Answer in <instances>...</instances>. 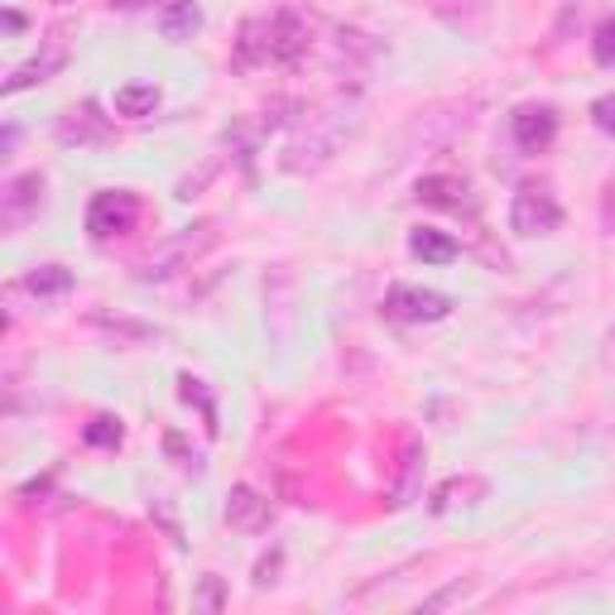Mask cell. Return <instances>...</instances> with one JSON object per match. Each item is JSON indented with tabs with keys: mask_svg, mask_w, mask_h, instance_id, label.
I'll list each match as a JSON object with an SVG mask.
<instances>
[{
	"mask_svg": "<svg viewBox=\"0 0 615 615\" xmlns=\"http://www.w3.org/2000/svg\"><path fill=\"white\" fill-rule=\"evenodd\" d=\"M226 524H231V530H241V534L265 530V524H270V501H260L251 486H236L226 495Z\"/></svg>",
	"mask_w": 615,
	"mask_h": 615,
	"instance_id": "8992f818",
	"label": "cell"
},
{
	"mask_svg": "<svg viewBox=\"0 0 615 615\" xmlns=\"http://www.w3.org/2000/svg\"><path fill=\"white\" fill-rule=\"evenodd\" d=\"M481 495H486V481H481V476H452L447 486L433 491V510H437V515H447L452 505H472V501H481Z\"/></svg>",
	"mask_w": 615,
	"mask_h": 615,
	"instance_id": "ba28073f",
	"label": "cell"
},
{
	"mask_svg": "<svg viewBox=\"0 0 615 615\" xmlns=\"http://www.w3.org/2000/svg\"><path fill=\"white\" fill-rule=\"evenodd\" d=\"M39 193H43V183H39V173H29V179H20V183H10V216H20V208H34L39 202Z\"/></svg>",
	"mask_w": 615,
	"mask_h": 615,
	"instance_id": "5bb4252c",
	"label": "cell"
},
{
	"mask_svg": "<svg viewBox=\"0 0 615 615\" xmlns=\"http://www.w3.org/2000/svg\"><path fill=\"white\" fill-rule=\"evenodd\" d=\"M385 308L394 317H404V322H437V317H447V299L443 294H429V289H390V299Z\"/></svg>",
	"mask_w": 615,
	"mask_h": 615,
	"instance_id": "277c9868",
	"label": "cell"
},
{
	"mask_svg": "<svg viewBox=\"0 0 615 615\" xmlns=\"http://www.w3.org/2000/svg\"><path fill=\"white\" fill-rule=\"evenodd\" d=\"M409 251H414L423 265H452V260H457V241L443 236V231H414Z\"/></svg>",
	"mask_w": 615,
	"mask_h": 615,
	"instance_id": "9c48e42d",
	"label": "cell"
},
{
	"mask_svg": "<svg viewBox=\"0 0 615 615\" xmlns=\"http://www.w3.org/2000/svg\"><path fill=\"white\" fill-rule=\"evenodd\" d=\"M159 107V87L154 82H130L115 92V111L121 115H154Z\"/></svg>",
	"mask_w": 615,
	"mask_h": 615,
	"instance_id": "7c38bea8",
	"label": "cell"
},
{
	"mask_svg": "<svg viewBox=\"0 0 615 615\" xmlns=\"http://www.w3.org/2000/svg\"><path fill=\"white\" fill-rule=\"evenodd\" d=\"M87 437H92V443H121V423H111V419H97L92 429H87Z\"/></svg>",
	"mask_w": 615,
	"mask_h": 615,
	"instance_id": "e0dca14e",
	"label": "cell"
},
{
	"mask_svg": "<svg viewBox=\"0 0 615 615\" xmlns=\"http://www.w3.org/2000/svg\"><path fill=\"white\" fill-rule=\"evenodd\" d=\"M308 49V24L289 10L260 14L241 29L236 39V63L245 68H265V63H294V58Z\"/></svg>",
	"mask_w": 615,
	"mask_h": 615,
	"instance_id": "6da1fadb",
	"label": "cell"
},
{
	"mask_svg": "<svg viewBox=\"0 0 615 615\" xmlns=\"http://www.w3.org/2000/svg\"><path fill=\"white\" fill-rule=\"evenodd\" d=\"M553 130H558V121H553L548 107H524L515 115V140L520 150H544V144L553 140Z\"/></svg>",
	"mask_w": 615,
	"mask_h": 615,
	"instance_id": "52a82bcc",
	"label": "cell"
},
{
	"mask_svg": "<svg viewBox=\"0 0 615 615\" xmlns=\"http://www.w3.org/2000/svg\"><path fill=\"white\" fill-rule=\"evenodd\" d=\"M414 472H419V447H409L404 452V476H400V486H394L390 505H409V495H414Z\"/></svg>",
	"mask_w": 615,
	"mask_h": 615,
	"instance_id": "9a60e30c",
	"label": "cell"
},
{
	"mask_svg": "<svg viewBox=\"0 0 615 615\" xmlns=\"http://www.w3.org/2000/svg\"><path fill=\"white\" fill-rule=\"evenodd\" d=\"M135 222H140L135 193H97L92 208H87V231L101 236V241H107V236H125Z\"/></svg>",
	"mask_w": 615,
	"mask_h": 615,
	"instance_id": "3957f363",
	"label": "cell"
},
{
	"mask_svg": "<svg viewBox=\"0 0 615 615\" xmlns=\"http://www.w3.org/2000/svg\"><path fill=\"white\" fill-rule=\"evenodd\" d=\"M592 115H596V125H602L606 135H615V92L596 101V107H592Z\"/></svg>",
	"mask_w": 615,
	"mask_h": 615,
	"instance_id": "ac0fdd59",
	"label": "cell"
},
{
	"mask_svg": "<svg viewBox=\"0 0 615 615\" xmlns=\"http://www.w3.org/2000/svg\"><path fill=\"white\" fill-rule=\"evenodd\" d=\"M419 198L433 202V208H462V202H466V183L433 173V179H419Z\"/></svg>",
	"mask_w": 615,
	"mask_h": 615,
	"instance_id": "8fae6325",
	"label": "cell"
},
{
	"mask_svg": "<svg viewBox=\"0 0 615 615\" xmlns=\"http://www.w3.org/2000/svg\"><path fill=\"white\" fill-rule=\"evenodd\" d=\"M198 24H202V10L193 6V0H179V6H169L164 14H159V29H164V39H173V43H183Z\"/></svg>",
	"mask_w": 615,
	"mask_h": 615,
	"instance_id": "30bf717a",
	"label": "cell"
},
{
	"mask_svg": "<svg viewBox=\"0 0 615 615\" xmlns=\"http://www.w3.org/2000/svg\"><path fill=\"white\" fill-rule=\"evenodd\" d=\"M592 49H596V63H602V68H615V14H611V20H602Z\"/></svg>",
	"mask_w": 615,
	"mask_h": 615,
	"instance_id": "2e32d148",
	"label": "cell"
},
{
	"mask_svg": "<svg viewBox=\"0 0 615 615\" xmlns=\"http://www.w3.org/2000/svg\"><path fill=\"white\" fill-rule=\"evenodd\" d=\"M558 222H563V208L548 188H520L515 193L510 226H515L520 236H548V231H558Z\"/></svg>",
	"mask_w": 615,
	"mask_h": 615,
	"instance_id": "7a4b0ae2",
	"label": "cell"
},
{
	"mask_svg": "<svg viewBox=\"0 0 615 615\" xmlns=\"http://www.w3.org/2000/svg\"><path fill=\"white\" fill-rule=\"evenodd\" d=\"M72 284V274L63 270V265H43V270H34L24 280V289L29 294H39V299H49V294H63V289Z\"/></svg>",
	"mask_w": 615,
	"mask_h": 615,
	"instance_id": "4fadbf2b",
	"label": "cell"
},
{
	"mask_svg": "<svg viewBox=\"0 0 615 615\" xmlns=\"http://www.w3.org/2000/svg\"><path fill=\"white\" fill-rule=\"evenodd\" d=\"M68 63V34L58 29V34L43 43V53L39 58H29L24 68H14V78L6 82V92H24V87H34V82H43V78H53L58 68Z\"/></svg>",
	"mask_w": 615,
	"mask_h": 615,
	"instance_id": "5b68a950",
	"label": "cell"
}]
</instances>
